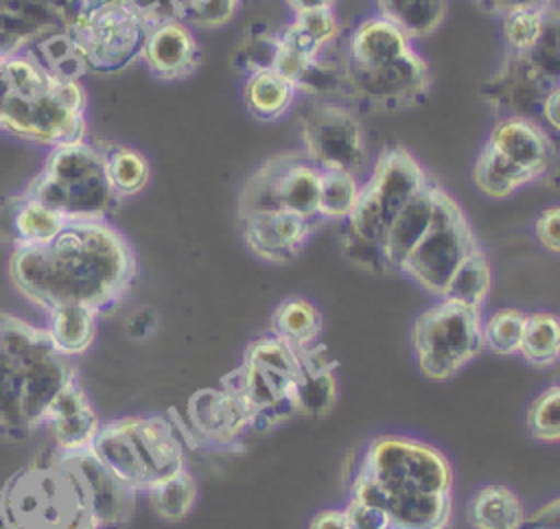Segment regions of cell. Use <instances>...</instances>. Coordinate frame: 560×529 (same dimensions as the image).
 Returning a JSON list of instances; mask_svg holds the SVG:
<instances>
[{"label": "cell", "mask_w": 560, "mask_h": 529, "mask_svg": "<svg viewBox=\"0 0 560 529\" xmlns=\"http://www.w3.org/2000/svg\"><path fill=\"white\" fill-rule=\"evenodd\" d=\"M151 512L166 522L184 520L197 503V481L186 470L144 492Z\"/></svg>", "instance_id": "cell-40"}, {"label": "cell", "mask_w": 560, "mask_h": 529, "mask_svg": "<svg viewBox=\"0 0 560 529\" xmlns=\"http://www.w3.org/2000/svg\"><path fill=\"white\" fill-rule=\"evenodd\" d=\"M534 236L542 249L560 256V205H547L534 219Z\"/></svg>", "instance_id": "cell-47"}, {"label": "cell", "mask_w": 560, "mask_h": 529, "mask_svg": "<svg viewBox=\"0 0 560 529\" xmlns=\"http://www.w3.org/2000/svg\"><path fill=\"white\" fill-rule=\"evenodd\" d=\"M0 131L59 146L88 140V94L44 70L24 48L0 55Z\"/></svg>", "instance_id": "cell-3"}, {"label": "cell", "mask_w": 560, "mask_h": 529, "mask_svg": "<svg viewBox=\"0 0 560 529\" xmlns=\"http://www.w3.org/2000/svg\"><path fill=\"white\" fill-rule=\"evenodd\" d=\"M486 144L510 160L529 184L547 181L553 171L556 138L538 120L521 116L497 118Z\"/></svg>", "instance_id": "cell-17"}, {"label": "cell", "mask_w": 560, "mask_h": 529, "mask_svg": "<svg viewBox=\"0 0 560 529\" xmlns=\"http://www.w3.org/2000/svg\"><path fill=\"white\" fill-rule=\"evenodd\" d=\"M221 387L241 402L252 426H276L298 413L291 398L293 378L262 369L249 361H241V365L221 380Z\"/></svg>", "instance_id": "cell-16"}, {"label": "cell", "mask_w": 560, "mask_h": 529, "mask_svg": "<svg viewBox=\"0 0 560 529\" xmlns=\"http://www.w3.org/2000/svg\"><path fill=\"white\" fill-rule=\"evenodd\" d=\"M359 175L350 171H322L317 190V219L346 223L359 199Z\"/></svg>", "instance_id": "cell-39"}, {"label": "cell", "mask_w": 560, "mask_h": 529, "mask_svg": "<svg viewBox=\"0 0 560 529\" xmlns=\"http://www.w3.org/2000/svg\"><path fill=\"white\" fill-rule=\"evenodd\" d=\"M280 28L284 44L306 57H322L341 37V24L335 9L295 13L291 22Z\"/></svg>", "instance_id": "cell-32"}, {"label": "cell", "mask_w": 560, "mask_h": 529, "mask_svg": "<svg viewBox=\"0 0 560 529\" xmlns=\"http://www.w3.org/2000/svg\"><path fill=\"white\" fill-rule=\"evenodd\" d=\"M361 472L385 494H453V470L442 450L407 435H378L370 442Z\"/></svg>", "instance_id": "cell-12"}, {"label": "cell", "mask_w": 560, "mask_h": 529, "mask_svg": "<svg viewBox=\"0 0 560 529\" xmlns=\"http://www.w3.org/2000/svg\"><path fill=\"white\" fill-rule=\"evenodd\" d=\"M238 2H241V4H245V2H252V0H238Z\"/></svg>", "instance_id": "cell-54"}, {"label": "cell", "mask_w": 560, "mask_h": 529, "mask_svg": "<svg viewBox=\"0 0 560 529\" xmlns=\"http://www.w3.org/2000/svg\"><path fill=\"white\" fill-rule=\"evenodd\" d=\"M547 11L549 7H529V9H518L499 17L505 50L521 52L529 48L545 28Z\"/></svg>", "instance_id": "cell-44"}, {"label": "cell", "mask_w": 560, "mask_h": 529, "mask_svg": "<svg viewBox=\"0 0 560 529\" xmlns=\"http://www.w3.org/2000/svg\"><path fill=\"white\" fill-rule=\"evenodd\" d=\"M295 411L308 418H322L330 413L337 400L335 369H302L293 380L291 391Z\"/></svg>", "instance_id": "cell-41"}, {"label": "cell", "mask_w": 560, "mask_h": 529, "mask_svg": "<svg viewBox=\"0 0 560 529\" xmlns=\"http://www.w3.org/2000/svg\"><path fill=\"white\" fill-rule=\"evenodd\" d=\"M438 186L440 184L429 179V184L422 190H418L392 221V225L385 234V240H383V251H385L392 273H398L405 258L411 254V249L418 245V240L429 230L433 210H435Z\"/></svg>", "instance_id": "cell-25"}, {"label": "cell", "mask_w": 560, "mask_h": 529, "mask_svg": "<svg viewBox=\"0 0 560 529\" xmlns=\"http://www.w3.org/2000/svg\"><path fill=\"white\" fill-rule=\"evenodd\" d=\"M492 289V264L481 243L462 260L451 275L442 297L481 310Z\"/></svg>", "instance_id": "cell-34"}, {"label": "cell", "mask_w": 560, "mask_h": 529, "mask_svg": "<svg viewBox=\"0 0 560 529\" xmlns=\"http://www.w3.org/2000/svg\"><path fill=\"white\" fill-rule=\"evenodd\" d=\"M298 98L295 85L276 70H256L243 77L241 101L245 111L260 122H276L289 114Z\"/></svg>", "instance_id": "cell-28"}, {"label": "cell", "mask_w": 560, "mask_h": 529, "mask_svg": "<svg viewBox=\"0 0 560 529\" xmlns=\"http://www.w3.org/2000/svg\"><path fill=\"white\" fill-rule=\"evenodd\" d=\"M483 13L503 17L512 11L518 9H529V7H556L558 0H472Z\"/></svg>", "instance_id": "cell-50"}, {"label": "cell", "mask_w": 560, "mask_h": 529, "mask_svg": "<svg viewBox=\"0 0 560 529\" xmlns=\"http://www.w3.org/2000/svg\"><path fill=\"white\" fill-rule=\"evenodd\" d=\"M184 428L173 413H138L101 422L90 452L125 487L144 494L186 470Z\"/></svg>", "instance_id": "cell-5"}, {"label": "cell", "mask_w": 560, "mask_h": 529, "mask_svg": "<svg viewBox=\"0 0 560 529\" xmlns=\"http://www.w3.org/2000/svg\"><path fill=\"white\" fill-rule=\"evenodd\" d=\"M2 529H101L77 452L48 450L0 487Z\"/></svg>", "instance_id": "cell-4"}, {"label": "cell", "mask_w": 560, "mask_h": 529, "mask_svg": "<svg viewBox=\"0 0 560 529\" xmlns=\"http://www.w3.org/2000/svg\"><path fill=\"white\" fill-rule=\"evenodd\" d=\"M518 354L534 367H549L560 361V315L551 310L527 313Z\"/></svg>", "instance_id": "cell-37"}, {"label": "cell", "mask_w": 560, "mask_h": 529, "mask_svg": "<svg viewBox=\"0 0 560 529\" xmlns=\"http://www.w3.org/2000/svg\"><path fill=\"white\" fill-rule=\"evenodd\" d=\"M319 173L322 171L311 164L302 151L273 153L243 181L238 192V216L267 210H287L319 221Z\"/></svg>", "instance_id": "cell-14"}, {"label": "cell", "mask_w": 560, "mask_h": 529, "mask_svg": "<svg viewBox=\"0 0 560 529\" xmlns=\"http://www.w3.org/2000/svg\"><path fill=\"white\" fill-rule=\"evenodd\" d=\"M319 221L287 210H267L238 216L245 247L260 260L287 264L306 247Z\"/></svg>", "instance_id": "cell-18"}, {"label": "cell", "mask_w": 560, "mask_h": 529, "mask_svg": "<svg viewBox=\"0 0 560 529\" xmlns=\"http://www.w3.org/2000/svg\"><path fill=\"white\" fill-rule=\"evenodd\" d=\"M540 122L551 136H560V87H556L540 107Z\"/></svg>", "instance_id": "cell-51"}, {"label": "cell", "mask_w": 560, "mask_h": 529, "mask_svg": "<svg viewBox=\"0 0 560 529\" xmlns=\"http://www.w3.org/2000/svg\"><path fill=\"white\" fill-rule=\"evenodd\" d=\"M77 461L88 483L92 507L101 529H125L136 514V503L140 494L116 481L94 459L90 450H79Z\"/></svg>", "instance_id": "cell-24"}, {"label": "cell", "mask_w": 560, "mask_h": 529, "mask_svg": "<svg viewBox=\"0 0 560 529\" xmlns=\"http://www.w3.org/2000/svg\"><path fill=\"white\" fill-rule=\"evenodd\" d=\"M70 221L24 190L0 197V243L11 249L52 240Z\"/></svg>", "instance_id": "cell-21"}, {"label": "cell", "mask_w": 560, "mask_h": 529, "mask_svg": "<svg viewBox=\"0 0 560 529\" xmlns=\"http://www.w3.org/2000/svg\"><path fill=\"white\" fill-rule=\"evenodd\" d=\"M429 179L427 168L409 149L400 144L383 146L368 179L361 181L357 205L343 223V232L383 247L385 234L396 214L429 184Z\"/></svg>", "instance_id": "cell-9"}, {"label": "cell", "mask_w": 560, "mask_h": 529, "mask_svg": "<svg viewBox=\"0 0 560 529\" xmlns=\"http://www.w3.org/2000/svg\"><path fill=\"white\" fill-rule=\"evenodd\" d=\"M96 146L101 151L112 192L120 203L140 195L149 186L151 164L140 149L116 140H96Z\"/></svg>", "instance_id": "cell-29"}, {"label": "cell", "mask_w": 560, "mask_h": 529, "mask_svg": "<svg viewBox=\"0 0 560 529\" xmlns=\"http://www.w3.org/2000/svg\"><path fill=\"white\" fill-rule=\"evenodd\" d=\"M188 426L201 444L230 446L252 426L247 411L223 387H206L195 391L186 404Z\"/></svg>", "instance_id": "cell-20"}, {"label": "cell", "mask_w": 560, "mask_h": 529, "mask_svg": "<svg viewBox=\"0 0 560 529\" xmlns=\"http://www.w3.org/2000/svg\"><path fill=\"white\" fill-rule=\"evenodd\" d=\"M525 319H527V313L518 308H499L490 313L481 321L483 348L501 356L518 354L523 332H525Z\"/></svg>", "instance_id": "cell-42"}, {"label": "cell", "mask_w": 560, "mask_h": 529, "mask_svg": "<svg viewBox=\"0 0 560 529\" xmlns=\"http://www.w3.org/2000/svg\"><path fill=\"white\" fill-rule=\"evenodd\" d=\"M481 310L440 297L413 319L411 345L420 372L429 380H446L481 350Z\"/></svg>", "instance_id": "cell-10"}, {"label": "cell", "mask_w": 560, "mask_h": 529, "mask_svg": "<svg viewBox=\"0 0 560 529\" xmlns=\"http://www.w3.org/2000/svg\"><path fill=\"white\" fill-rule=\"evenodd\" d=\"M61 24L79 44L90 72L116 74L140 59L149 22L129 0H72Z\"/></svg>", "instance_id": "cell-8"}, {"label": "cell", "mask_w": 560, "mask_h": 529, "mask_svg": "<svg viewBox=\"0 0 560 529\" xmlns=\"http://www.w3.org/2000/svg\"><path fill=\"white\" fill-rule=\"evenodd\" d=\"M304 157L319 171H363L368 138L354 107L341 101L308 98L298 118Z\"/></svg>", "instance_id": "cell-13"}, {"label": "cell", "mask_w": 560, "mask_h": 529, "mask_svg": "<svg viewBox=\"0 0 560 529\" xmlns=\"http://www.w3.org/2000/svg\"><path fill=\"white\" fill-rule=\"evenodd\" d=\"M337 0H284V7L295 15V13H306V11H322V9H335Z\"/></svg>", "instance_id": "cell-53"}, {"label": "cell", "mask_w": 560, "mask_h": 529, "mask_svg": "<svg viewBox=\"0 0 560 529\" xmlns=\"http://www.w3.org/2000/svg\"><path fill=\"white\" fill-rule=\"evenodd\" d=\"M448 529H451V527H448Z\"/></svg>", "instance_id": "cell-55"}, {"label": "cell", "mask_w": 560, "mask_h": 529, "mask_svg": "<svg viewBox=\"0 0 560 529\" xmlns=\"http://www.w3.org/2000/svg\"><path fill=\"white\" fill-rule=\"evenodd\" d=\"M376 13L402 28L411 39L433 35L448 13V0H374Z\"/></svg>", "instance_id": "cell-35"}, {"label": "cell", "mask_w": 560, "mask_h": 529, "mask_svg": "<svg viewBox=\"0 0 560 529\" xmlns=\"http://www.w3.org/2000/svg\"><path fill=\"white\" fill-rule=\"evenodd\" d=\"M160 328V313L153 306H138L125 319V334L131 341H149Z\"/></svg>", "instance_id": "cell-48"}, {"label": "cell", "mask_w": 560, "mask_h": 529, "mask_svg": "<svg viewBox=\"0 0 560 529\" xmlns=\"http://www.w3.org/2000/svg\"><path fill=\"white\" fill-rule=\"evenodd\" d=\"M466 520L472 529H521L525 509L512 487L490 483L468 498Z\"/></svg>", "instance_id": "cell-31"}, {"label": "cell", "mask_w": 560, "mask_h": 529, "mask_svg": "<svg viewBox=\"0 0 560 529\" xmlns=\"http://www.w3.org/2000/svg\"><path fill=\"white\" fill-rule=\"evenodd\" d=\"M383 509L389 514L394 529H448L453 516V494H385Z\"/></svg>", "instance_id": "cell-27"}, {"label": "cell", "mask_w": 560, "mask_h": 529, "mask_svg": "<svg viewBox=\"0 0 560 529\" xmlns=\"http://www.w3.org/2000/svg\"><path fill=\"white\" fill-rule=\"evenodd\" d=\"M477 245L479 240L466 212L453 195L438 186L431 225L405 258L398 273L407 275L422 291L442 297L451 275Z\"/></svg>", "instance_id": "cell-11"}, {"label": "cell", "mask_w": 560, "mask_h": 529, "mask_svg": "<svg viewBox=\"0 0 560 529\" xmlns=\"http://www.w3.org/2000/svg\"><path fill=\"white\" fill-rule=\"evenodd\" d=\"M140 61L158 81L175 83L199 70L201 46L190 26L177 20H166L149 28Z\"/></svg>", "instance_id": "cell-19"}, {"label": "cell", "mask_w": 560, "mask_h": 529, "mask_svg": "<svg viewBox=\"0 0 560 529\" xmlns=\"http://www.w3.org/2000/svg\"><path fill=\"white\" fill-rule=\"evenodd\" d=\"M341 103L372 111H400L416 107L427 98L433 83L431 66L416 48L374 68H350L341 61Z\"/></svg>", "instance_id": "cell-15"}, {"label": "cell", "mask_w": 560, "mask_h": 529, "mask_svg": "<svg viewBox=\"0 0 560 529\" xmlns=\"http://www.w3.org/2000/svg\"><path fill=\"white\" fill-rule=\"evenodd\" d=\"M527 426L540 442H560V383L534 398L527 409Z\"/></svg>", "instance_id": "cell-45"}, {"label": "cell", "mask_w": 560, "mask_h": 529, "mask_svg": "<svg viewBox=\"0 0 560 529\" xmlns=\"http://www.w3.org/2000/svg\"><path fill=\"white\" fill-rule=\"evenodd\" d=\"M411 42L402 28L374 13L350 28L339 59L350 68H374L409 52L413 48Z\"/></svg>", "instance_id": "cell-22"}, {"label": "cell", "mask_w": 560, "mask_h": 529, "mask_svg": "<svg viewBox=\"0 0 560 529\" xmlns=\"http://www.w3.org/2000/svg\"><path fill=\"white\" fill-rule=\"evenodd\" d=\"M98 317H101L98 313L85 306H77V304L57 306L50 313H46L44 330L52 348L61 356L72 361L85 354L94 345L96 332H98Z\"/></svg>", "instance_id": "cell-30"}, {"label": "cell", "mask_w": 560, "mask_h": 529, "mask_svg": "<svg viewBox=\"0 0 560 529\" xmlns=\"http://www.w3.org/2000/svg\"><path fill=\"white\" fill-rule=\"evenodd\" d=\"M79 378L44 328L0 310V435L22 439L46 426L50 407Z\"/></svg>", "instance_id": "cell-2"}, {"label": "cell", "mask_w": 560, "mask_h": 529, "mask_svg": "<svg viewBox=\"0 0 560 529\" xmlns=\"http://www.w3.org/2000/svg\"><path fill=\"white\" fill-rule=\"evenodd\" d=\"M475 188L488 199H508L529 184V179L501 153L483 142L470 171Z\"/></svg>", "instance_id": "cell-36"}, {"label": "cell", "mask_w": 560, "mask_h": 529, "mask_svg": "<svg viewBox=\"0 0 560 529\" xmlns=\"http://www.w3.org/2000/svg\"><path fill=\"white\" fill-rule=\"evenodd\" d=\"M7 275L44 315L68 304L105 315L129 295L138 256L129 236L109 219L70 221L46 245L11 249Z\"/></svg>", "instance_id": "cell-1"}, {"label": "cell", "mask_w": 560, "mask_h": 529, "mask_svg": "<svg viewBox=\"0 0 560 529\" xmlns=\"http://www.w3.org/2000/svg\"><path fill=\"white\" fill-rule=\"evenodd\" d=\"M350 529H394L389 514L383 507H374L350 498L343 507Z\"/></svg>", "instance_id": "cell-46"}, {"label": "cell", "mask_w": 560, "mask_h": 529, "mask_svg": "<svg viewBox=\"0 0 560 529\" xmlns=\"http://www.w3.org/2000/svg\"><path fill=\"white\" fill-rule=\"evenodd\" d=\"M282 48V28L267 22H252L241 35L234 52V66L243 72L273 70L278 52Z\"/></svg>", "instance_id": "cell-38"}, {"label": "cell", "mask_w": 560, "mask_h": 529, "mask_svg": "<svg viewBox=\"0 0 560 529\" xmlns=\"http://www.w3.org/2000/svg\"><path fill=\"white\" fill-rule=\"evenodd\" d=\"M22 190L68 221L109 219L120 205L107 181L101 151L90 140L52 146Z\"/></svg>", "instance_id": "cell-6"}, {"label": "cell", "mask_w": 560, "mask_h": 529, "mask_svg": "<svg viewBox=\"0 0 560 529\" xmlns=\"http://www.w3.org/2000/svg\"><path fill=\"white\" fill-rule=\"evenodd\" d=\"M46 426L52 435V448L61 452L88 450L101 420L81 385V378L72 380L50 407Z\"/></svg>", "instance_id": "cell-23"}, {"label": "cell", "mask_w": 560, "mask_h": 529, "mask_svg": "<svg viewBox=\"0 0 560 529\" xmlns=\"http://www.w3.org/2000/svg\"><path fill=\"white\" fill-rule=\"evenodd\" d=\"M560 87V9L549 7L538 39L521 50H503L501 66L483 81L479 96L497 116H521L540 122L545 98Z\"/></svg>", "instance_id": "cell-7"}, {"label": "cell", "mask_w": 560, "mask_h": 529, "mask_svg": "<svg viewBox=\"0 0 560 529\" xmlns=\"http://www.w3.org/2000/svg\"><path fill=\"white\" fill-rule=\"evenodd\" d=\"M243 361H249V363H254V365H258L262 369L278 372V374H282L287 378H293V380L302 372L298 350L293 345H289L284 339L276 337L273 332L254 339L245 348Z\"/></svg>", "instance_id": "cell-43"}, {"label": "cell", "mask_w": 560, "mask_h": 529, "mask_svg": "<svg viewBox=\"0 0 560 529\" xmlns=\"http://www.w3.org/2000/svg\"><path fill=\"white\" fill-rule=\"evenodd\" d=\"M22 48L55 77L81 83L83 77L90 72L79 44L63 24H50L39 28L33 37H28Z\"/></svg>", "instance_id": "cell-26"}, {"label": "cell", "mask_w": 560, "mask_h": 529, "mask_svg": "<svg viewBox=\"0 0 560 529\" xmlns=\"http://www.w3.org/2000/svg\"><path fill=\"white\" fill-rule=\"evenodd\" d=\"M308 529H350V527L343 509H322L311 518Z\"/></svg>", "instance_id": "cell-52"}, {"label": "cell", "mask_w": 560, "mask_h": 529, "mask_svg": "<svg viewBox=\"0 0 560 529\" xmlns=\"http://www.w3.org/2000/svg\"><path fill=\"white\" fill-rule=\"evenodd\" d=\"M521 529H560V496L547 501L536 512L525 514Z\"/></svg>", "instance_id": "cell-49"}, {"label": "cell", "mask_w": 560, "mask_h": 529, "mask_svg": "<svg viewBox=\"0 0 560 529\" xmlns=\"http://www.w3.org/2000/svg\"><path fill=\"white\" fill-rule=\"evenodd\" d=\"M324 330L322 310L306 297H287L271 313V332L295 350L319 343Z\"/></svg>", "instance_id": "cell-33"}]
</instances>
